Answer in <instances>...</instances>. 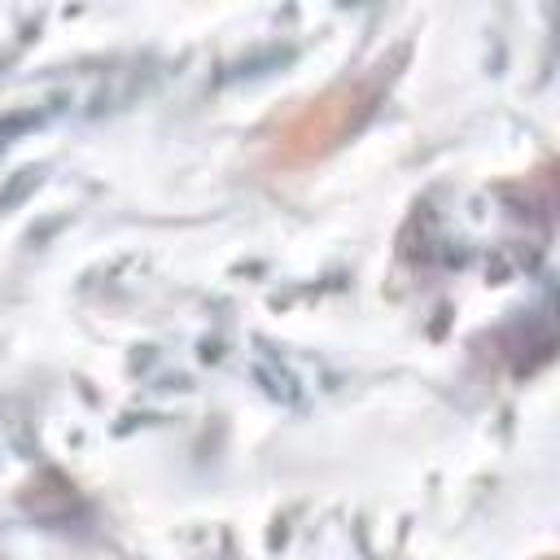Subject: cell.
Returning a JSON list of instances; mask_svg holds the SVG:
<instances>
[{"instance_id":"obj_1","label":"cell","mask_w":560,"mask_h":560,"mask_svg":"<svg viewBox=\"0 0 560 560\" xmlns=\"http://www.w3.org/2000/svg\"><path fill=\"white\" fill-rule=\"evenodd\" d=\"M389 79H394V70L376 66V70L337 79L324 92L306 96L302 105H293L262 131V140H258L262 162L271 171H306V166L324 162L376 114Z\"/></svg>"},{"instance_id":"obj_2","label":"cell","mask_w":560,"mask_h":560,"mask_svg":"<svg viewBox=\"0 0 560 560\" xmlns=\"http://www.w3.org/2000/svg\"><path fill=\"white\" fill-rule=\"evenodd\" d=\"M542 560H551V556H542Z\"/></svg>"}]
</instances>
